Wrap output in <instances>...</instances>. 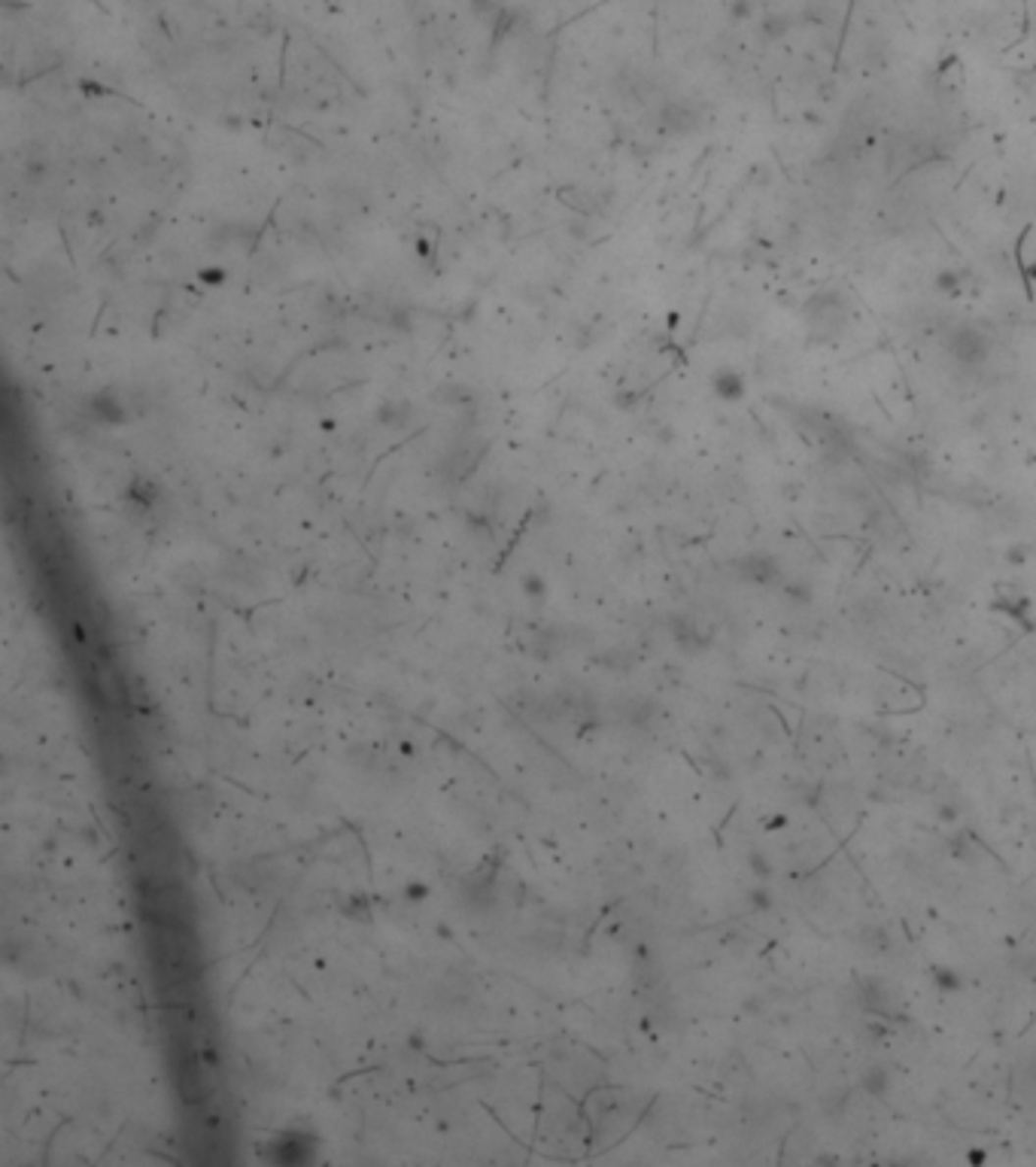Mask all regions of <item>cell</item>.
Returning <instances> with one entry per match:
<instances>
[{"instance_id": "cell-1", "label": "cell", "mask_w": 1036, "mask_h": 1167, "mask_svg": "<svg viewBox=\"0 0 1036 1167\" xmlns=\"http://www.w3.org/2000/svg\"><path fill=\"white\" fill-rule=\"evenodd\" d=\"M991 335L985 332V329H979V326H972V323H963V326H955L949 335H946V353L958 362V365H963V368H979V365H985L988 359H991Z\"/></svg>"}, {"instance_id": "cell-2", "label": "cell", "mask_w": 1036, "mask_h": 1167, "mask_svg": "<svg viewBox=\"0 0 1036 1167\" xmlns=\"http://www.w3.org/2000/svg\"><path fill=\"white\" fill-rule=\"evenodd\" d=\"M711 393H714L720 401H742L745 393H748L745 374L736 371V368H720V371H714V374H711Z\"/></svg>"}, {"instance_id": "cell-3", "label": "cell", "mask_w": 1036, "mask_h": 1167, "mask_svg": "<svg viewBox=\"0 0 1036 1167\" xmlns=\"http://www.w3.org/2000/svg\"><path fill=\"white\" fill-rule=\"evenodd\" d=\"M966 283H969V271L963 268H942L933 277V290L946 298H960L966 292Z\"/></svg>"}]
</instances>
